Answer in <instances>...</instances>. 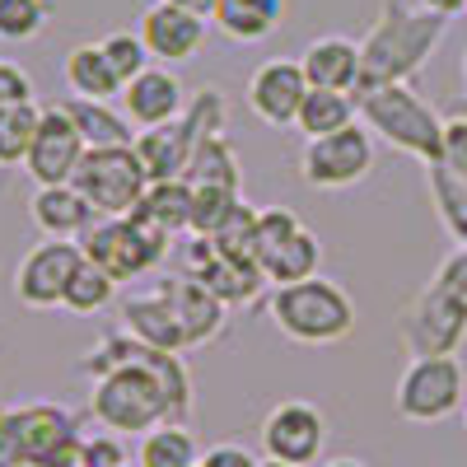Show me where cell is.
I'll use <instances>...</instances> for the list:
<instances>
[{
	"instance_id": "obj_1",
	"label": "cell",
	"mask_w": 467,
	"mask_h": 467,
	"mask_svg": "<svg viewBox=\"0 0 467 467\" xmlns=\"http://www.w3.org/2000/svg\"><path fill=\"white\" fill-rule=\"evenodd\" d=\"M85 374H94L89 416L108 435H150L164 420L192 416V374L173 350H154L136 341L131 332L99 341L80 360Z\"/></svg>"
},
{
	"instance_id": "obj_2",
	"label": "cell",
	"mask_w": 467,
	"mask_h": 467,
	"mask_svg": "<svg viewBox=\"0 0 467 467\" xmlns=\"http://www.w3.org/2000/svg\"><path fill=\"white\" fill-rule=\"evenodd\" d=\"M444 24L449 19H440V15H425V10L416 15V10L402 5V0H388L379 28L369 33V43L360 47L365 70H360V89L356 94L379 89V85H402L407 75L420 70L425 57L440 47Z\"/></svg>"
},
{
	"instance_id": "obj_3",
	"label": "cell",
	"mask_w": 467,
	"mask_h": 467,
	"mask_svg": "<svg viewBox=\"0 0 467 467\" xmlns=\"http://www.w3.org/2000/svg\"><path fill=\"white\" fill-rule=\"evenodd\" d=\"M266 314L295 346H337L356 332V299L337 281L308 276L295 285H271Z\"/></svg>"
},
{
	"instance_id": "obj_4",
	"label": "cell",
	"mask_w": 467,
	"mask_h": 467,
	"mask_svg": "<svg viewBox=\"0 0 467 467\" xmlns=\"http://www.w3.org/2000/svg\"><path fill=\"white\" fill-rule=\"evenodd\" d=\"M356 112L365 117V127L383 136L393 150L416 154L420 164H440L444 160V117L411 94L407 85H379L356 94Z\"/></svg>"
},
{
	"instance_id": "obj_5",
	"label": "cell",
	"mask_w": 467,
	"mask_h": 467,
	"mask_svg": "<svg viewBox=\"0 0 467 467\" xmlns=\"http://www.w3.org/2000/svg\"><path fill=\"white\" fill-rule=\"evenodd\" d=\"M220 122H224V94L220 89H202L197 99L187 103V112L169 127H154V131H140L136 136V160L145 169L150 182H178L187 178V164L197 145L206 136H220Z\"/></svg>"
},
{
	"instance_id": "obj_6",
	"label": "cell",
	"mask_w": 467,
	"mask_h": 467,
	"mask_svg": "<svg viewBox=\"0 0 467 467\" xmlns=\"http://www.w3.org/2000/svg\"><path fill=\"white\" fill-rule=\"evenodd\" d=\"M169 234L150 229L145 220L136 215H112V220H94L85 234H80V248L94 266H103L108 276L122 285V281H136L145 271H154L164 257H169Z\"/></svg>"
},
{
	"instance_id": "obj_7",
	"label": "cell",
	"mask_w": 467,
	"mask_h": 467,
	"mask_svg": "<svg viewBox=\"0 0 467 467\" xmlns=\"http://www.w3.org/2000/svg\"><path fill=\"white\" fill-rule=\"evenodd\" d=\"M253 257L262 266L266 285H295L318 276V262H323V244L314 229H304L295 220V211L285 206H266L253 220Z\"/></svg>"
},
{
	"instance_id": "obj_8",
	"label": "cell",
	"mask_w": 467,
	"mask_h": 467,
	"mask_svg": "<svg viewBox=\"0 0 467 467\" xmlns=\"http://www.w3.org/2000/svg\"><path fill=\"white\" fill-rule=\"evenodd\" d=\"M467 402V374L458 365V356H416L407 360L393 407L402 420L411 425H440L453 411H462Z\"/></svg>"
},
{
	"instance_id": "obj_9",
	"label": "cell",
	"mask_w": 467,
	"mask_h": 467,
	"mask_svg": "<svg viewBox=\"0 0 467 467\" xmlns=\"http://www.w3.org/2000/svg\"><path fill=\"white\" fill-rule=\"evenodd\" d=\"M70 187L89 202V211L99 220H112V215H131L136 211L150 178H145L131 145H108V150H85V160H80V169H75Z\"/></svg>"
},
{
	"instance_id": "obj_10",
	"label": "cell",
	"mask_w": 467,
	"mask_h": 467,
	"mask_svg": "<svg viewBox=\"0 0 467 467\" xmlns=\"http://www.w3.org/2000/svg\"><path fill=\"white\" fill-rule=\"evenodd\" d=\"M369 169H374V131L365 122H350L332 136L304 140L299 150V178L314 192H346V187L365 182Z\"/></svg>"
},
{
	"instance_id": "obj_11",
	"label": "cell",
	"mask_w": 467,
	"mask_h": 467,
	"mask_svg": "<svg viewBox=\"0 0 467 467\" xmlns=\"http://www.w3.org/2000/svg\"><path fill=\"white\" fill-rule=\"evenodd\" d=\"M398 332H402V346L411 360L416 356H458V346L467 337V304L444 281H431L407 304Z\"/></svg>"
},
{
	"instance_id": "obj_12",
	"label": "cell",
	"mask_w": 467,
	"mask_h": 467,
	"mask_svg": "<svg viewBox=\"0 0 467 467\" xmlns=\"http://www.w3.org/2000/svg\"><path fill=\"white\" fill-rule=\"evenodd\" d=\"M327 449V416L304 402V398H290V402H276L262 420V453L276 458V462H295V467H314Z\"/></svg>"
},
{
	"instance_id": "obj_13",
	"label": "cell",
	"mask_w": 467,
	"mask_h": 467,
	"mask_svg": "<svg viewBox=\"0 0 467 467\" xmlns=\"http://www.w3.org/2000/svg\"><path fill=\"white\" fill-rule=\"evenodd\" d=\"M80 262H85V248L75 239H43L15 266V299L24 308H37V314L43 308H61L66 285H70Z\"/></svg>"
},
{
	"instance_id": "obj_14",
	"label": "cell",
	"mask_w": 467,
	"mask_h": 467,
	"mask_svg": "<svg viewBox=\"0 0 467 467\" xmlns=\"http://www.w3.org/2000/svg\"><path fill=\"white\" fill-rule=\"evenodd\" d=\"M85 150L89 145H85L80 127L70 122V112L61 103H47L43 108V122H37V136L28 145L24 169H28V178L37 187H61V182L75 178V169H80V160H85Z\"/></svg>"
},
{
	"instance_id": "obj_15",
	"label": "cell",
	"mask_w": 467,
	"mask_h": 467,
	"mask_svg": "<svg viewBox=\"0 0 467 467\" xmlns=\"http://www.w3.org/2000/svg\"><path fill=\"white\" fill-rule=\"evenodd\" d=\"M136 37L145 43L150 61L182 66V61H192V57L206 47L211 19L192 15V10H178V5H164V0H154V5L140 15V24H136Z\"/></svg>"
},
{
	"instance_id": "obj_16",
	"label": "cell",
	"mask_w": 467,
	"mask_h": 467,
	"mask_svg": "<svg viewBox=\"0 0 467 467\" xmlns=\"http://www.w3.org/2000/svg\"><path fill=\"white\" fill-rule=\"evenodd\" d=\"M304 94H308V80H304L299 57H266L248 75V108L266 127H290L299 117Z\"/></svg>"
},
{
	"instance_id": "obj_17",
	"label": "cell",
	"mask_w": 467,
	"mask_h": 467,
	"mask_svg": "<svg viewBox=\"0 0 467 467\" xmlns=\"http://www.w3.org/2000/svg\"><path fill=\"white\" fill-rule=\"evenodd\" d=\"M122 112L131 117V127L140 131H154V127H169L187 112V94H182V80L169 70V66H145L136 80H127L122 89Z\"/></svg>"
},
{
	"instance_id": "obj_18",
	"label": "cell",
	"mask_w": 467,
	"mask_h": 467,
	"mask_svg": "<svg viewBox=\"0 0 467 467\" xmlns=\"http://www.w3.org/2000/svg\"><path fill=\"white\" fill-rule=\"evenodd\" d=\"M304 66V80L308 89H332V94H356L360 89V43L356 37H341V33H327V37H314L299 57Z\"/></svg>"
},
{
	"instance_id": "obj_19",
	"label": "cell",
	"mask_w": 467,
	"mask_h": 467,
	"mask_svg": "<svg viewBox=\"0 0 467 467\" xmlns=\"http://www.w3.org/2000/svg\"><path fill=\"white\" fill-rule=\"evenodd\" d=\"M160 295H164V304L173 308V318H178V327H182V337H187V350H192V346H206V341L220 332V323H224V299H220L215 290H206L202 281L173 276V281L160 285Z\"/></svg>"
},
{
	"instance_id": "obj_20",
	"label": "cell",
	"mask_w": 467,
	"mask_h": 467,
	"mask_svg": "<svg viewBox=\"0 0 467 467\" xmlns=\"http://www.w3.org/2000/svg\"><path fill=\"white\" fill-rule=\"evenodd\" d=\"M28 215H33V224L43 229L47 239H80V234L99 220V215L89 211V202H85L70 182H61V187H37L33 202H28Z\"/></svg>"
},
{
	"instance_id": "obj_21",
	"label": "cell",
	"mask_w": 467,
	"mask_h": 467,
	"mask_svg": "<svg viewBox=\"0 0 467 467\" xmlns=\"http://www.w3.org/2000/svg\"><path fill=\"white\" fill-rule=\"evenodd\" d=\"M285 19V0H215L211 28L229 43H262L281 28Z\"/></svg>"
},
{
	"instance_id": "obj_22",
	"label": "cell",
	"mask_w": 467,
	"mask_h": 467,
	"mask_svg": "<svg viewBox=\"0 0 467 467\" xmlns=\"http://www.w3.org/2000/svg\"><path fill=\"white\" fill-rule=\"evenodd\" d=\"M61 75H66V85H70V99H89V103H112V99H122V75L112 70V61L103 57L99 43H80V47H70L66 61H61Z\"/></svg>"
},
{
	"instance_id": "obj_23",
	"label": "cell",
	"mask_w": 467,
	"mask_h": 467,
	"mask_svg": "<svg viewBox=\"0 0 467 467\" xmlns=\"http://www.w3.org/2000/svg\"><path fill=\"white\" fill-rule=\"evenodd\" d=\"M122 327H127L136 341L154 346V350H173V356H182V350H187V337H182L173 308L164 304L160 290L145 295V299H140V295H136V299H122Z\"/></svg>"
},
{
	"instance_id": "obj_24",
	"label": "cell",
	"mask_w": 467,
	"mask_h": 467,
	"mask_svg": "<svg viewBox=\"0 0 467 467\" xmlns=\"http://www.w3.org/2000/svg\"><path fill=\"white\" fill-rule=\"evenodd\" d=\"M131 215L145 220L150 229L169 234V239L192 234V182H182V178L178 182H150Z\"/></svg>"
},
{
	"instance_id": "obj_25",
	"label": "cell",
	"mask_w": 467,
	"mask_h": 467,
	"mask_svg": "<svg viewBox=\"0 0 467 467\" xmlns=\"http://www.w3.org/2000/svg\"><path fill=\"white\" fill-rule=\"evenodd\" d=\"M61 108L70 112V122L80 127V136H85V145H89V150H108V145H136L131 117H127V112H117L112 103L66 99Z\"/></svg>"
},
{
	"instance_id": "obj_26",
	"label": "cell",
	"mask_w": 467,
	"mask_h": 467,
	"mask_svg": "<svg viewBox=\"0 0 467 467\" xmlns=\"http://www.w3.org/2000/svg\"><path fill=\"white\" fill-rule=\"evenodd\" d=\"M202 453L206 449L197 444V435H192L182 420H164V425H154L150 435H140L136 462L140 467H197Z\"/></svg>"
},
{
	"instance_id": "obj_27",
	"label": "cell",
	"mask_w": 467,
	"mask_h": 467,
	"mask_svg": "<svg viewBox=\"0 0 467 467\" xmlns=\"http://www.w3.org/2000/svg\"><path fill=\"white\" fill-rule=\"evenodd\" d=\"M356 94H332V89H308L304 103H299V117H295V127L308 136V140H318V136H332L341 127L356 122Z\"/></svg>"
},
{
	"instance_id": "obj_28",
	"label": "cell",
	"mask_w": 467,
	"mask_h": 467,
	"mask_svg": "<svg viewBox=\"0 0 467 467\" xmlns=\"http://www.w3.org/2000/svg\"><path fill=\"white\" fill-rule=\"evenodd\" d=\"M425 178H431V197H435L440 224L449 229V239L458 248H467V182L444 164H425Z\"/></svg>"
},
{
	"instance_id": "obj_29",
	"label": "cell",
	"mask_w": 467,
	"mask_h": 467,
	"mask_svg": "<svg viewBox=\"0 0 467 467\" xmlns=\"http://www.w3.org/2000/svg\"><path fill=\"white\" fill-rule=\"evenodd\" d=\"M182 182H192V187H234L239 192V160H234L229 140L224 136H206L197 145V154H192Z\"/></svg>"
},
{
	"instance_id": "obj_30",
	"label": "cell",
	"mask_w": 467,
	"mask_h": 467,
	"mask_svg": "<svg viewBox=\"0 0 467 467\" xmlns=\"http://www.w3.org/2000/svg\"><path fill=\"white\" fill-rule=\"evenodd\" d=\"M37 122H43V108H37L33 99L0 108V169H15V164L28 160V145L37 136Z\"/></svg>"
},
{
	"instance_id": "obj_31",
	"label": "cell",
	"mask_w": 467,
	"mask_h": 467,
	"mask_svg": "<svg viewBox=\"0 0 467 467\" xmlns=\"http://www.w3.org/2000/svg\"><path fill=\"white\" fill-rule=\"evenodd\" d=\"M112 295H117V281L108 276L103 266H94V262L85 257L80 266H75L70 285H66L61 308H66V314H80V318H89V314H99L103 304H112Z\"/></svg>"
},
{
	"instance_id": "obj_32",
	"label": "cell",
	"mask_w": 467,
	"mask_h": 467,
	"mask_svg": "<svg viewBox=\"0 0 467 467\" xmlns=\"http://www.w3.org/2000/svg\"><path fill=\"white\" fill-rule=\"evenodd\" d=\"M239 211L244 202L234 187H192V234H202V239H215Z\"/></svg>"
},
{
	"instance_id": "obj_33",
	"label": "cell",
	"mask_w": 467,
	"mask_h": 467,
	"mask_svg": "<svg viewBox=\"0 0 467 467\" xmlns=\"http://www.w3.org/2000/svg\"><path fill=\"white\" fill-rule=\"evenodd\" d=\"M52 19V0H0V43H33Z\"/></svg>"
},
{
	"instance_id": "obj_34",
	"label": "cell",
	"mask_w": 467,
	"mask_h": 467,
	"mask_svg": "<svg viewBox=\"0 0 467 467\" xmlns=\"http://www.w3.org/2000/svg\"><path fill=\"white\" fill-rule=\"evenodd\" d=\"M99 47H103V57L112 61V70L122 75V85H127V80H136V75L150 66V52H145V43H140L136 33H108Z\"/></svg>"
},
{
	"instance_id": "obj_35",
	"label": "cell",
	"mask_w": 467,
	"mask_h": 467,
	"mask_svg": "<svg viewBox=\"0 0 467 467\" xmlns=\"http://www.w3.org/2000/svg\"><path fill=\"white\" fill-rule=\"evenodd\" d=\"M444 169H453L467 182V112H449L444 117Z\"/></svg>"
},
{
	"instance_id": "obj_36",
	"label": "cell",
	"mask_w": 467,
	"mask_h": 467,
	"mask_svg": "<svg viewBox=\"0 0 467 467\" xmlns=\"http://www.w3.org/2000/svg\"><path fill=\"white\" fill-rule=\"evenodd\" d=\"M80 467H131L127 449L117 435H103V440H85L80 444Z\"/></svg>"
},
{
	"instance_id": "obj_37",
	"label": "cell",
	"mask_w": 467,
	"mask_h": 467,
	"mask_svg": "<svg viewBox=\"0 0 467 467\" xmlns=\"http://www.w3.org/2000/svg\"><path fill=\"white\" fill-rule=\"evenodd\" d=\"M33 99V80H28V70L15 66L10 57H0V108H10V103H28Z\"/></svg>"
},
{
	"instance_id": "obj_38",
	"label": "cell",
	"mask_w": 467,
	"mask_h": 467,
	"mask_svg": "<svg viewBox=\"0 0 467 467\" xmlns=\"http://www.w3.org/2000/svg\"><path fill=\"white\" fill-rule=\"evenodd\" d=\"M257 462H262V458H253L244 444H215V449L202 453L197 467H257Z\"/></svg>"
},
{
	"instance_id": "obj_39",
	"label": "cell",
	"mask_w": 467,
	"mask_h": 467,
	"mask_svg": "<svg viewBox=\"0 0 467 467\" xmlns=\"http://www.w3.org/2000/svg\"><path fill=\"white\" fill-rule=\"evenodd\" d=\"M435 281H444V285H449V290L467 304V248H458V253L440 266V276H435Z\"/></svg>"
},
{
	"instance_id": "obj_40",
	"label": "cell",
	"mask_w": 467,
	"mask_h": 467,
	"mask_svg": "<svg viewBox=\"0 0 467 467\" xmlns=\"http://www.w3.org/2000/svg\"><path fill=\"white\" fill-rule=\"evenodd\" d=\"M425 15H440V19H453V15H467V0H420Z\"/></svg>"
},
{
	"instance_id": "obj_41",
	"label": "cell",
	"mask_w": 467,
	"mask_h": 467,
	"mask_svg": "<svg viewBox=\"0 0 467 467\" xmlns=\"http://www.w3.org/2000/svg\"><path fill=\"white\" fill-rule=\"evenodd\" d=\"M164 5H178V10H192V15H202V19H211V10H215V0H164Z\"/></svg>"
},
{
	"instance_id": "obj_42",
	"label": "cell",
	"mask_w": 467,
	"mask_h": 467,
	"mask_svg": "<svg viewBox=\"0 0 467 467\" xmlns=\"http://www.w3.org/2000/svg\"><path fill=\"white\" fill-rule=\"evenodd\" d=\"M323 467H365V462H360V458H327Z\"/></svg>"
},
{
	"instance_id": "obj_43",
	"label": "cell",
	"mask_w": 467,
	"mask_h": 467,
	"mask_svg": "<svg viewBox=\"0 0 467 467\" xmlns=\"http://www.w3.org/2000/svg\"><path fill=\"white\" fill-rule=\"evenodd\" d=\"M257 467H295V462H276V458H262Z\"/></svg>"
},
{
	"instance_id": "obj_44",
	"label": "cell",
	"mask_w": 467,
	"mask_h": 467,
	"mask_svg": "<svg viewBox=\"0 0 467 467\" xmlns=\"http://www.w3.org/2000/svg\"><path fill=\"white\" fill-rule=\"evenodd\" d=\"M462 85H467V52H462Z\"/></svg>"
},
{
	"instance_id": "obj_45",
	"label": "cell",
	"mask_w": 467,
	"mask_h": 467,
	"mask_svg": "<svg viewBox=\"0 0 467 467\" xmlns=\"http://www.w3.org/2000/svg\"><path fill=\"white\" fill-rule=\"evenodd\" d=\"M462 431H467V402H462Z\"/></svg>"
}]
</instances>
